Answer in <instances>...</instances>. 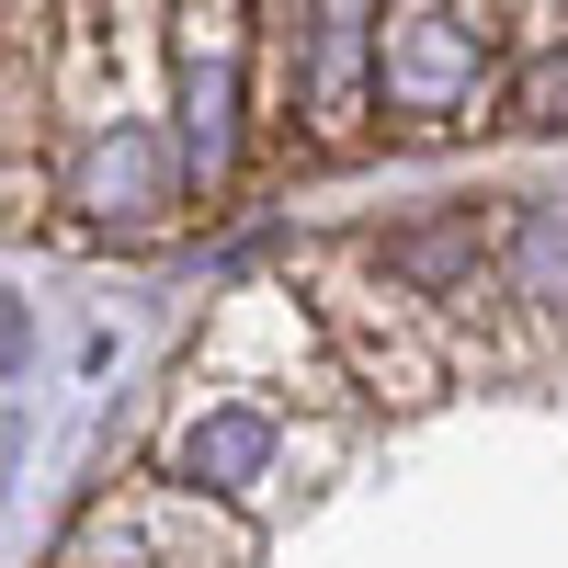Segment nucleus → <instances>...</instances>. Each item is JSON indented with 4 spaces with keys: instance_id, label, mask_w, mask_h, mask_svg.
<instances>
[{
    "instance_id": "6e6552de",
    "label": "nucleus",
    "mask_w": 568,
    "mask_h": 568,
    "mask_svg": "<svg viewBox=\"0 0 568 568\" xmlns=\"http://www.w3.org/2000/svg\"><path fill=\"white\" fill-rule=\"evenodd\" d=\"M23 91H34V103H45V69L23 58V45H0V160H12V136L34 125V114H23Z\"/></svg>"
},
{
    "instance_id": "f257e3e1",
    "label": "nucleus",
    "mask_w": 568,
    "mask_h": 568,
    "mask_svg": "<svg viewBox=\"0 0 568 568\" xmlns=\"http://www.w3.org/2000/svg\"><path fill=\"white\" fill-rule=\"evenodd\" d=\"M149 478L160 489H194L216 511H240V524H262L284 478L307 489V433H296V409L262 398V387L182 375L171 409H160V433H149Z\"/></svg>"
},
{
    "instance_id": "0eeeda50",
    "label": "nucleus",
    "mask_w": 568,
    "mask_h": 568,
    "mask_svg": "<svg viewBox=\"0 0 568 568\" xmlns=\"http://www.w3.org/2000/svg\"><path fill=\"white\" fill-rule=\"evenodd\" d=\"M500 114H524V125H546V136H568V34H546V45H524V58L500 69Z\"/></svg>"
},
{
    "instance_id": "7ed1b4c3",
    "label": "nucleus",
    "mask_w": 568,
    "mask_h": 568,
    "mask_svg": "<svg viewBox=\"0 0 568 568\" xmlns=\"http://www.w3.org/2000/svg\"><path fill=\"white\" fill-rule=\"evenodd\" d=\"M500 0H387L375 12V114L409 136H466L500 114Z\"/></svg>"
},
{
    "instance_id": "39448f33",
    "label": "nucleus",
    "mask_w": 568,
    "mask_h": 568,
    "mask_svg": "<svg viewBox=\"0 0 568 568\" xmlns=\"http://www.w3.org/2000/svg\"><path fill=\"white\" fill-rule=\"evenodd\" d=\"M58 568H262V524H240V511H216L194 489L125 478V489L80 500Z\"/></svg>"
},
{
    "instance_id": "f03ea898",
    "label": "nucleus",
    "mask_w": 568,
    "mask_h": 568,
    "mask_svg": "<svg viewBox=\"0 0 568 568\" xmlns=\"http://www.w3.org/2000/svg\"><path fill=\"white\" fill-rule=\"evenodd\" d=\"M34 171H45V205H58L69 227H91V240H114V251H149V240H171V227L194 216L160 103L58 114V149H45Z\"/></svg>"
},
{
    "instance_id": "423d86ee",
    "label": "nucleus",
    "mask_w": 568,
    "mask_h": 568,
    "mask_svg": "<svg viewBox=\"0 0 568 568\" xmlns=\"http://www.w3.org/2000/svg\"><path fill=\"white\" fill-rule=\"evenodd\" d=\"M489 296L568 318V205H511L489 227Z\"/></svg>"
},
{
    "instance_id": "20e7f679",
    "label": "nucleus",
    "mask_w": 568,
    "mask_h": 568,
    "mask_svg": "<svg viewBox=\"0 0 568 568\" xmlns=\"http://www.w3.org/2000/svg\"><path fill=\"white\" fill-rule=\"evenodd\" d=\"M307 318H318V353L342 387H364L375 409H420L444 398V342L398 284H375L364 262H318L307 273Z\"/></svg>"
},
{
    "instance_id": "1a4fd4ad",
    "label": "nucleus",
    "mask_w": 568,
    "mask_h": 568,
    "mask_svg": "<svg viewBox=\"0 0 568 568\" xmlns=\"http://www.w3.org/2000/svg\"><path fill=\"white\" fill-rule=\"evenodd\" d=\"M45 23H58V0H0V34H12L34 69H45Z\"/></svg>"
}]
</instances>
